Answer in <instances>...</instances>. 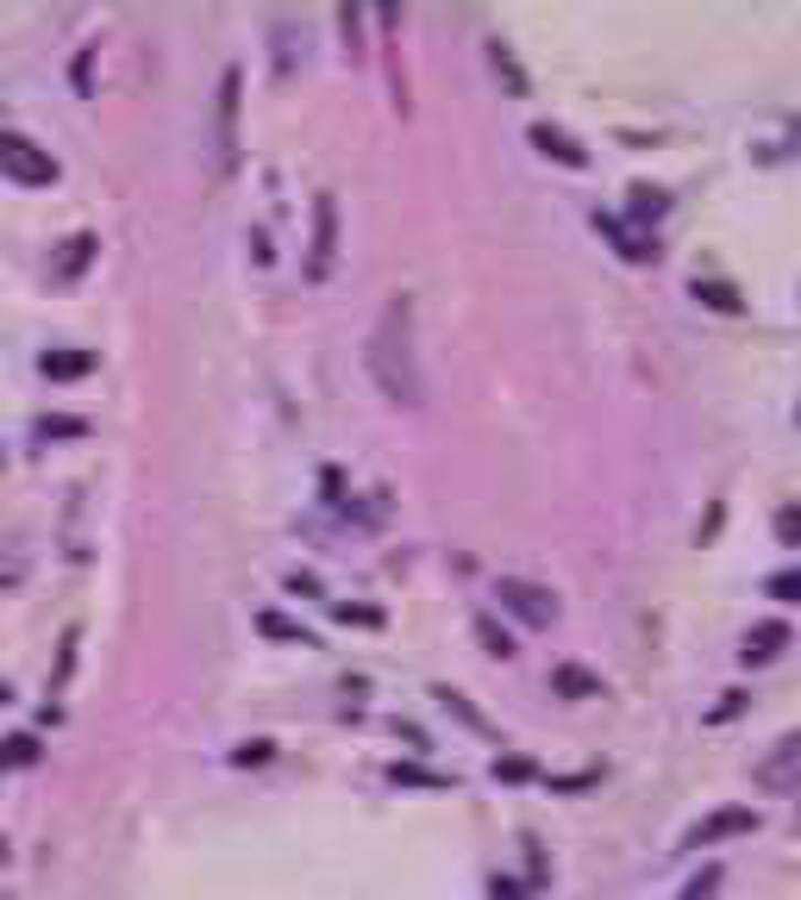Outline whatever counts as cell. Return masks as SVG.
<instances>
[{
  "label": "cell",
  "mask_w": 801,
  "mask_h": 900,
  "mask_svg": "<svg viewBox=\"0 0 801 900\" xmlns=\"http://www.w3.org/2000/svg\"><path fill=\"white\" fill-rule=\"evenodd\" d=\"M364 364H370V382L382 388V401L426 406V369H420V350H413V294L382 301L370 338H364Z\"/></svg>",
  "instance_id": "1"
},
{
  "label": "cell",
  "mask_w": 801,
  "mask_h": 900,
  "mask_svg": "<svg viewBox=\"0 0 801 900\" xmlns=\"http://www.w3.org/2000/svg\"><path fill=\"white\" fill-rule=\"evenodd\" d=\"M0 175L20 188H51L57 182V156L44 151L32 132H0Z\"/></svg>",
  "instance_id": "2"
},
{
  "label": "cell",
  "mask_w": 801,
  "mask_h": 900,
  "mask_svg": "<svg viewBox=\"0 0 801 900\" xmlns=\"http://www.w3.org/2000/svg\"><path fill=\"white\" fill-rule=\"evenodd\" d=\"M238 88H245V69L226 63L214 88V170L232 175L238 170Z\"/></svg>",
  "instance_id": "3"
},
{
  "label": "cell",
  "mask_w": 801,
  "mask_h": 900,
  "mask_svg": "<svg viewBox=\"0 0 801 900\" xmlns=\"http://www.w3.org/2000/svg\"><path fill=\"white\" fill-rule=\"evenodd\" d=\"M333 257H338V194L320 188L313 194V238H307V275L313 282L333 275Z\"/></svg>",
  "instance_id": "4"
},
{
  "label": "cell",
  "mask_w": 801,
  "mask_h": 900,
  "mask_svg": "<svg viewBox=\"0 0 801 900\" xmlns=\"http://www.w3.org/2000/svg\"><path fill=\"white\" fill-rule=\"evenodd\" d=\"M495 600H501L520 626H551V619H558V594L527 582V575H501V582H495Z\"/></svg>",
  "instance_id": "5"
},
{
  "label": "cell",
  "mask_w": 801,
  "mask_h": 900,
  "mask_svg": "<svg viewBox=\"0 0 801 900\" xmlns=\"http://www.w3.org/2000/svg\"><path fill=\"white\" fill-rule=\"evenodd\" d=\"M739 832H758V813L751 806H721V813H707L695 832H689V850H707V844H721V838H739Z\"/></svg>",
  "instance_id": "6"
},
{
  "label": "cell",
  "mask_w": 801,
  "mask_h": 900,
  "mask_svg": "<svg viewBox=\"0 0 801 900\" xmlns=\"http://www.w3.org/2000/svg\"><path fill=\"white\" fill-rule=\"evenodd\" d=\"M527 138L551 156V163H564V170H588V151H583V144H576L570 132H558L551 119H532V132H527Z\"/></svg>",
  "instance_id": "7"
},
{
  "label": "cell",
  "mask_w": 801,
  "mask_h": 900,
  "mask_svg": "<svg viewBox=\"0 0 801 900\" xmlns=\"http://www.w3.org/2000/svg\"><path fill=\"white\" fill-rule=\"evenodd\" d=\"M782 644H789V626L782 619H758L751 632H745V663H770V657H782Z\"/></svg>",
  "instance_id": "8"
},
{
  "label": "cell",
  "mask_w": 801,
  "mask_h": 900,
  "mask_svg": "<svg viewBox=\"0 0 801 900\" xmlns=\"http://www.w3.org/2000/svg\"><path fill=\"white\" fill-rule=\"evenodd\" d=\"M39 369L51 376V382H82L88 369H95V350H76V345H63V350H44Z\"/></svg>",
  "instance_id": "9"
},
{
  "label": "cell",
  "mask_w": 801,
  "mask_h": 900,
  "mask_svg": "<svg viewBox=\"0 0 801 900\" xmlns=\"http://www.w3.org/2000/svg\"><path fill=\"white\" fill-rule=\"evenodd\" d=\"M95 250H100L95 231H69V238H63V257H57V269H51V275H57V282H76L82 269H88V257H95Z\"/></svg>",
  "instance_id": "10"
},
{
  "label": "cell",
  "mask_w": 801,
  "mask_h": 900,
  "mask_svg": "<svg viewBox=\"0 0 801 900\" xmlns=\"http://www.w3.org/2000/svg\"><path fill=\"white\" fill-rule=\"evenodd\" d=\"M551 688L564 694V701H595V694H602V675L576 670V663H558V670H551Z\"/></svg>",
  "instance_id": "11"
},
{
  "label": "cell",
  "mask_w": 801,
  "mask_h": 900,
  "mask_svg": "<svg viewBox=\"0 0 801 900\" xmlns=\"http://www.w3.org/2000/svg\"><path fill=\"white\" fill-rule=\"evenodd\" d=\"M32 438L51 444V438H88V420L82 413H39L32 420Z\"/></svg>",
  "instance_id": "12"
},
{
  "label": "cell",
  "mask_w": 801,
  "mask_h": 900,
  "mask_svg": "<svg viewBox=\"0 0 801 900\" xmlns=\"http://www.w3.org/2000/svg\"><path fill=\"white\" fill-rule=\"evenodd\" d=\"M257 632H263V638H282V644H313L307 626H301V619H289V614H275V607H263V614H257Z\"/></svg>",
  "instance_id": "13"
},
{
  "label": "cell",
  "mask_w": 801,
  "mask_h": 900,
  "mask_svg": "<svg viewBox=\"0 0 801 900\" xmlns=\"http://www.w3.org/2000/svg\"><path fill=\"white\" fill-rule=\"evenodd\" d=\"M489 63H495V76L508 82V95H527V69L513 63V51L501 39H489Z\"/></svg>",
  "instance_id": "14"
},
{
  "label": "cell",
  "mask_w": 801,
  "mask_h": 900,
  "mask_svg": "<svg viewBox=\"0 0 801 900\" xmlns=\"http://www.w3.org/2000/svg\"><path fill=\"white\" fill-rule=\"evenodd\" d=\"M39 763V738L32 731H13L7 745H0V769H32Z\"/></svg>",
  "instance_id": "15"
},
{
  "label": "cell",
  "mask_w": 801,
  "mask_h": 900,
  "mask_svg": "<svg viewBox=\"0 0 801 900\" xmlns=\"http://www.w3.org/2000/svg\"><path fill=\"white\" fill-rule=\"evenodd\" d=\"M695 301L714 307V313H739V294H733L726 282H702V275H695Z\"/></svg>",
  "instance_id": "16"
},
{
  "label": "cell",
  "mask_w": 801,
  "mask_h": 900,
  "mask_svg": "<svg viewBox=\"0 0 801 900\" xmlns=\"http://www.w3.org/2000/svg\"><path fill=\"white\" fill-rule=\"evenodd\" d=\"M476 638H483V651H489V657H501V663H508V657H513V638L501 632V626H495L489 614L476 619Z\"/></svg>",
  "instance_id": "17"
},
{
  "label": "cell",
  "mask_w": 801,
  "mask_h": 900,
  "mask_svg": "<svg viewBox=\"0 0 801 900\" xmlns=\"http://www.w3.org/2000/svg\"><path fill=\"white\" fill-rule=\"evenodd\" d=\"M664 207H670V200L658 188H632V219H658Z\"/></svg>",
  "instance_id": "18"
},
{
  "label": "cell",
  "mask_w": 801,
  "mask_h": 900,
  "mask_svg": "<svg viewBox=\"0 0 801 900\" xmlns=\"http://www.w3.org/2000/svg\"><path fill=\"white\" fill-rule=\"evenodd\" d=\"M389 776L394 782H420V788H445L451 782V776H432V769H420V763H394Z\"/></svg>",
  "instance_id": "19"
},
{
  "label": "cell",
  "mask_w": 801,
  "mask_h": 900,
  "mask_svg": "<svg viewBox=\"0 0 801 900\" xmlns=\"http://www.w3.org/2000/svg\"><path fill=\"white\" fill-rule=\"evenodd\" d=\"M532 757H495V782H527Z\"/></svg>",
  "instance_id": "20"
},
{
  "label": "cell",
  "mask_w": 801,
  "mask_h": 900,
  "mask_svg": "<svg viewBox=\"0 0 801 900\" xmlns=\"http://www.w3.org/2000/svg\"><path fill=\"white\" fill-rule=\"evenodd\" d=\"M270 738H245V745H232V763H270Z\"/></svg>",
  "instance_id": "21"
},
{
  "label": "cell",
  "mask_w": 801,
  "mask_h": 900,
  "mask_svg": "<svg viewBox=\"0 0 801 900\" xmlns=\"http://www.w3.org/2000/svg\"><path fill=\"white\" fill-rule=\"evenodd\" d=\"M714 888H721V869L707 863L702 876H695V881H689V888H683V900H714Z\"/></svg>",
  "instance_id": "22"
},
{
  "label": "cell",
  "mask_w": 801,
  "mask_h": 900,
  "mask_svg": "<svg viewBox=\"0 0 801 900\" xmlns=\"http://www.w3.org/2000/svg\"><path fill=\"white\" fill-rule=\"evenodd\" d=\"M777 538L782 544H801V507H777Z\"/></svg>",
  "instance_id": "23"
},
{
  "label": "cell",
  "mask_w": 801,
  "mask_h": 900,
  "mask_svg": "<svg viewBox=\"0 0 801 900\" xmlns=\"http://www.w3.org/2000/svg\"><path fill=\"white\" fill-rule=\"evenodd\" d=\"M333 619H345V626H382V614H376V607H345V600H333Z\"/></svg>",
  "instance_id": "24"
},
{
  "label": "cell",
  "mask_w": 801,
  "mask_h": 900,
  "mask_svg": "<svg viewBox=\"0 0 801 900\" xmlns=\"http://www.w3.org/2000/svg\"><path fill=\"white\" fill-rule=\"evenodd\" d=\"M770 600H801V570H789V575H770Z\"/></svg>",
  "instance_id": "25"
},
{
  "label": "cell",
  "mask_w": 801,
  "mask_h": 900,
  "mask_svg": "<svg viewBox=\"0 0 801 900\" xmlns=\"http://www.w3.org/2000/svg\"><path fill=\"white\" fill-rule=\"evenodd\" d=\"M88 69H95V51H76V63H69V76H76V95H88L95 82H88Z\"/></svg>",
  "instance_id": "26"
},
{
  "label": "cell",
  "mask_w": 801,
  "mask_h": 900,
  "mask_svg": "<svg viewBox=\"0 0 801 900\" xmlns=\"http://www.w3.org/2000/svg\"><path fill=\"white\" fill-rule=\"evenodd\" d=\"M289 588H294V594H326L313 570H289Z\"/></svg>",
  "instance_id": "27"
},
{
  "label": "cell",
  "mask_w": 801,
  "mask_h": 900,
  "mask_svg": "<svg viewBox=\"0 0 801 900\" xmlns=\"http://www.w3.org/2000/svg\"><path fill=\"white\" fill-rule=\"evenodd\" d=\"M739 707H745V694H721V707L707 713V719H714V726H721V719H733V713H739Z\"/></svg>",
  "instance_id": "28"
},
{
  "label": "cell",
  "mask_w": 801,
  "mask_h": 900,
  "mask_svg": "<svg viewBox=\"0 0 801 900\" xmlns=\"http://www.w3.org/2000/svg\"><path fill=\"white\" fill-rule=\"evenodd\" d=\"M489 900H520V888H513V881H495V888H489Z\"/></svg>",
  "instance_id": "29"
},
{
  "label": "cell",
  "mask_w": 801,
  "mask_h": 900,
  "mask_svg": "<svg viewBox=\"0 0 801 900\" xmlns=\"http://www.w3.org/2000/svg\"><path fill=\"white\" fill-rule=\"evenodd\" d=\"M0 863H7V838H0Z\"/></svg>",
  "instance_id": "30"
}]
</instances>
